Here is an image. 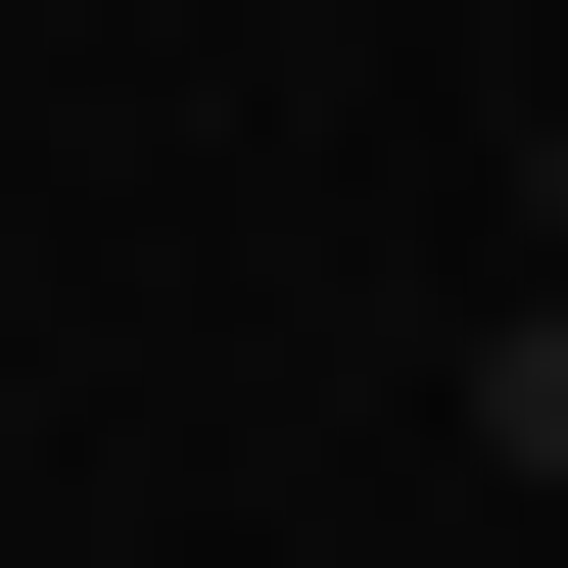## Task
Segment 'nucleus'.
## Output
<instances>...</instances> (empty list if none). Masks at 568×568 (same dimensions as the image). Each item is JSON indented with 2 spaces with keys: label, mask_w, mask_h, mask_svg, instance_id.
<instances>
[{
  "label": "nucleus",
  "mask_w": 568,
  "mask_h": 568,
  "mask_svg": "<svg viewBox=\"0 0 568 568\" xmlns=\"http://www.w3.org/2000/svg\"><path fill=\"white\" fill-rule=\"evenodd\" d=\"M521 237H568V95H521Z\"/></svg>",
  "instance_id": "obj_1"
}]
</instances>
